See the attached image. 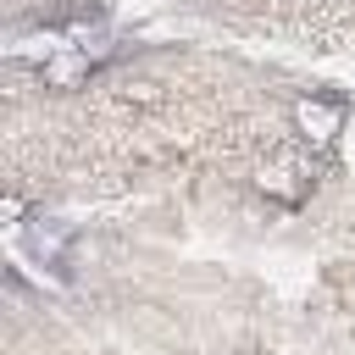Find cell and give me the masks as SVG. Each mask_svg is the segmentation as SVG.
<instances>
[{
  "label": "cell",
  "mask_w": 355,
  "mask_h": 355,
  "mask_svg": "<svg viewBox=\"0 0 355 355\" xmlns=\"http://www.w3.org/2000/svg\"><path fill=\"white\" fill-rule=\"evenodd\" d=\"M94 72H100V67H94V61L83 55V50H72L67 39H61V50H55V55H50V61L39 67L44 89H61V94H67V89H83V83H89Z\"/></svg>",
  "instance_id": "3957f363"
},
{
  "label": "cell",
  "mask_w": 355,
  "mask_h": 355,
  "mask_svg": "<svg viewBox=\"0 0 355 355\" xmlns=\"http://www.w3.org/2000/svg\"><path fill=\"white\" fill-rule=\"evenodd\" d=\"M294 133H300V144L327 150V144L344 133V100H333V94H305V100H294Z\"/></svg>",
  "instance_id": "6da1fadb"
},
{
  "label": "cell",
  "mask_w": 355,
  "mask_h": 355,
  "mask_svg": "<svg viewBox=\"0 0 355 355\" xmlns=\"http://www.w3.org/2000/svg\"><path fill=\"white\" fill-rule=\"evenodd\" d=\"M261 189H266V194H277L283 205H300V200L311 194V178H305L300 166H288V161H272V166L261 172Z\"/></svg>",
  "instance_id": "277c9868"
},
{
  "label": "cell",
  "mask_w": 355,
  "mask_h": 355,
  "mask_svg": "<svg viewBox=\"0 0 355 355\" xmlns=\"http://www.w3.org/2000/svg\"><path fill=\"white\" fill-rule=\"evenodd\" d=\"M22 239H28V250L44 261V266H67V244H72V222H61V216H28L22 222Z\"/></svg>",
  "instance_id": "7a4b0ae2"
}]
</instances>
